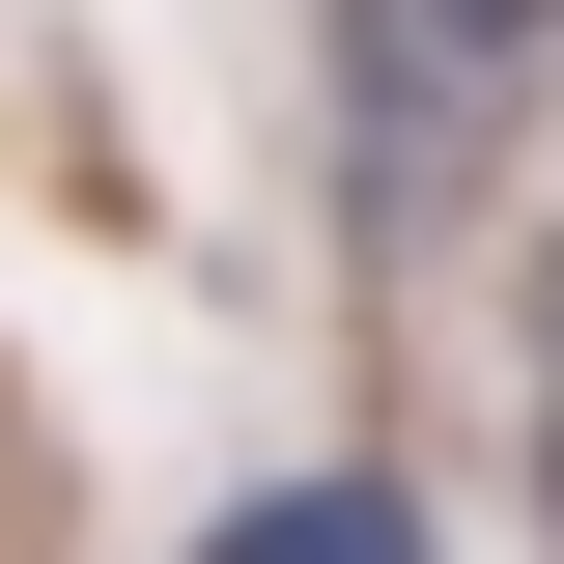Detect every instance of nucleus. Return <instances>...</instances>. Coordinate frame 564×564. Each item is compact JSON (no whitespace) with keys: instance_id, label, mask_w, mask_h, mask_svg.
I'll return each mask as SVG.
<instances>
[{"instance_id":"obj_1","label":"nucleus","mask_w":564,"mask_h":564,"mask_svg":"<svg viewBox=\"0 0 564 564\" xmlns=\"http://www.w3.org/2000/svg\"><path fill=\"white\" fill-rule=\"evenodd\" d=\"M198 564H452V536H423V480H395V452H311V480H254Z\"/></svg>"},{"instance_id":"obj_2","label":"nucleus","mask_w":564,"mask_h":564,"mask_svg":"<svg viewBox=\"0 0 564 564\" xmlns=\"http://www.w3.org/2000/svg\"><path fill=\"white\" fill-rule=\"evenodd\" d=\"M508 423H536V508H564V226H536V282H508Z\"/></svg>"},{"instance_id":"obj_3","label":"nucleus","mask_w":564,"mask_h":564,"mask_svg":"<svg viewBox=\"0 0 564 564\" xmlns=\"http://www.w3.org/2000/svg\"><path fill=\"white\" fill-rule=\"evenodd\" d=\"M452 29H480V57H536V29H564V0H452Z\"/></svg>"}]
</instances>
